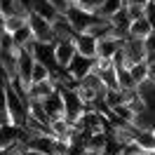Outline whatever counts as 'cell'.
<instances>
[{
    "label": "cell",
    "mask_w": 155,
    "mask_h": 155,
    "mask_svg": "<svg viewBox=\"0 0 155 155\" xmlns=\"http://www.w3.org/2000/svg\"><path fill=\"white\" fill-rule=\"evenodd\" d=\"M122 54H125V61H127V68L132 64H139L146 59V52H143V40H132L127 38L122 42Z\"/></svg>",
    "instance_id": "8"
},
{
    "label": "cell",
    "mask_w": 155,
    "mask_h": 155,
    "mask_svg": "<svg viewBox=\"0 0 155 155\" xmlns=\"http://www.w3.org/2000/svg\"><path fill=\"white\" fill-rule=\"evenodd\" d=\"M150 33H153V28H150L148 19H146V17H139V19H134L132 24H129V28H127V38H132V40H146Z\"/></svg>",
    "instance_id": "15"
},
{
    "label": "cell",
    "mask_w": 155,
    "mask_h": 155,
    "mask_svg": "<svg viewBox=\"0 0 155 155\" xmlns=\"http://www.w3.org/2000/svg\"><path fill=\"white\" fill-rule=\"evenodd\" d=\"M59 94H61V101H64V120L75 125L85 113V104L78 99L75 89H59Z\"/></svg>",
    "instance_id": "3"
},
{
    "label": "cell",
    "mask_w": 155,
    "mask_h": 155,
    "mask_svg": "<svg viewBox=\"0 0 155 155\" xmlns=\"http://www.w3.org/2000/svg\"><path fill=\"white\" fill-rule=\"evenodd\" d=\"M42 104V108L47 110V115H49V122L52 120H59V117H64V101H61V94H59V89L57 92H52L45 101H40Z\"/></svg>",
    "instance_id": "14"
},
{
    "label": "cell",
    "mask_w": 155,
    "mask_h": 155,
    "mask_svg": "<svg viewBox=\"0 0 155 155\" xmlns=\"http://www.w3.org/2000/svg\"><path fill=\"white\" fill-rule=\"evenodd\" d=\"M52 92H57V85H54L52 78L42 80V82H31L28 89H26V101H45Z\"/></svg>",
    "instance_id": "6"
},
{
    "label": "cell",
    "mask_w": 155,
    "mask_h": 155,
    "mask_svg": "<svg viewBox=\"0 0 155 155\" xmlns=\"http://www.w3.org/2000/svg\"><path fill=\"white\" fill-rule=\"evenodd\" d=\"M52 148H54V136H28V141L24 143V150L42 155H52Z\"/></svg>",
    "instance_id": "11"
},
{
    "label": "cell",
    "mask_w": 155,
    "mask_h": 155,
    "mask_svg": "<svg viewBox=\"0 0 155 155\" xmlns=\"http://www.w3.org/2000/svg\"><path fill=\"white\" fill-rule=\"evenodd\" d=\"M73 57H75V45H73V40L54 42V61H57L59 68H66Z\"/></svg>",
    "instance_id": "10"
},
{
    "label": "cell",
    "mask_w": 155,
    "mask_h": 155,
    "mask_svg": "<svg viewBox=\"0 0 155 155\" xmlns=\"http://www.w3.org/2000/svg\"><path fill=\"white\" fill-rule=\"evenodd\" d=\"M150 155H155V150H153V153H150Z\"/></svg>",
    "instance_id": "30"
},
{
    "label": "cell",
    "mask_w": 155,
    "mask_h": 155,
    "mask_svg": "<svg viewBox=\"0 0 155 155\" xmlns=\"http://www.w3.org/2000/svg\"><path fill=\"white\" fill-rule=\"evenodd\" d=\"M66 19H68V24L73 26L75 33H85L94 21H99V17L92 14V12H82V10H78V7H71L68 14H66Z\"/></svg>",
    "instance_id": "5"
},
{
    "label": "cell",
    "mask_w": 155,
    "mask_h": 155,
    "mask_svg": "<svg viewBox=\"0 0 155 155\" xmlns=\"http://www.w3.org/2000/svg\"><path fill=\"white\" fill-rule=\"evenodd\" d=\"M5 87V101H7V113H10V125L12 127H24L26 117H28V101L19 97L12 85H2Z\"/></svg>",
    "instance_id": "1"
},
{
    "label": "cell",
    "mask_w": 155,
    "mask_h": 155,
    "mask_svg": "<svg viewBox=\"0 0 155 155\" xmlns=\"http://www.w3.org/2000/svg\"><path fill=\"white\" fill-rule=\"evenodd\" d=\"M49 71L45 66H42V64H38V61H35V64H33V71H31V82H42V80H49Z\"/></svg>",
    "instance_id": "25"
},
{
    "label": "cell",
    "mask_w": 155,
    "mask_h": 155,
    "mask_svg": "<svg viewBox=\"0 0 155 155\" xmlns=\"http://www.w3.org/2000/svg\"><path fill=\"white\" fill-rule=\"evenodd\" d=\"M134 143L139 146L141 150H146V153H153V150H155V129H146V132L136 129Z\"/></svg>",
    "instance_id": "17"
},
{
    "label": "cell",
    "mask_w": 155,
    "mask_h": 155,
    "mask_svg": "<svg viewBox=\"0 0 155 155\" xmlns=\"http://www.w3.org/2000/svg\"><path fill=\"white\" fill-rule=\"evenodd\" d=\"M80 85H85V87L94 89L97 94H104V92H106V89H104V82H101V78H99V73H94V71H89L87 75L80 80Z\"/></svg>",
    "instance_id": "22"
},
{
    "label": "cell",
    "mask_w": 155,
    "mask_h": 155,
    "mask_svg": "<svg viewBox=\"0 0 155 155\" xmlns=\"http://www.w3.org/2000/svg\"><path fill=\"white\" fill-rule=\"evenodd\" d=\"M10 38H12V45H14L17 49H28L31 42H33V33H31L28 24H24L19 31H14V33H12Z\"/></svg>",
    "instance_id": "16"
},
{
    "label": "cell",
    "mask_w": 155,
    "mask_h": 155,
    "mask_svg": "<svg viewBox=\"0 0 155 155\" xmlns=\"http://www.w3.org/2000/svg\"><path fill=\"white\" fill-rule=\"evenodd\" d=\"M47 2H49V7L57 12L59 17H66L68 10L73 7V0H47Z\"/></svg>",
    "instance_id": "26"
},
{
    "label": "cell",
    "mask_w": 155,
    "mask_h": 155,
    "mask_svg": "<svg viewBox=\"0 0 155 155\" xmlns=\"http://www.w3.org/2000/svg\"><path fill=\"white\" fill-rule=\"evenodd\" d=\"M24 24H26V17H24V14H12V17H7V19L0 21V28L5 31L7 35H12V33H14V31H19Z\"/></svg>",
    "instance_id": "19"
},
{
    "label": "cell",
    "mask_w": 155,
    "mask_h": 155,
    "mask_svg": "<svg viewBox=\"0 0 155 155\" xmlns=\"http://www.w3.org/2000/svg\"><path fill=\"white\" fill-rule=\"evenodd\" d=\"M78 155H101V153H94V150H87V148H85V150H80Z\"/></svg>",
    "instance_id": "29"
},
{
    "label": "cell",
    "mask_w": 155,
    "mask_h": 155,
    "mask_svg": "<svg viewBox=\"0 0 155 155\" xmlns=\"http://www.w3.org/2000/svg\"><path fill=\"white\" fill-rule=\"evenodd\" d=\"M127 71H129V75H132V80H134L136 87H139L141 82H146V80H148V64H146V61L132 64V66L127 68Z\"/></svg>",
    "instance_id": "20"
},
{
    "label": "cell",
    "mask_w": 155,
    "mask_h": 155,
    "mask_svg": "<svg viewBox=\"0 0 155 155\" xmlns=\"http://www.w3.org/2000/svg\"><path fill=\"white\" fill-rule=\"evenodd\" d=\"M99 78H101V82H104V89H117V73L115 68H104L101 73H99Z\"/></svg>",
    "instance_id": "23"
},
{
    "label": "cell",
    "mask_w": 155,
    "mask_h": 155,
    "mask_svg": "<svg viewBox=\"0 0 155 155\" xmlns=\"http://www.w3.org/2000/svg\"><path fill=\"white\" fill-rule=\"evenodd\" d=\"M73 45H75V54L85 59H97V40L87 35V33H78L73 38Z\"/></svg>",
    "instance_id": "9"
},
{
    "label": "cell",
    "mask_w": 155,
    "mask_h": 155,
    "mask_svg": "<svg viewBox=\"0 0 155 155\" xmlns=\"http://www.w3.org/2000/svg\"><path fill=\"white\" fill-rule=\"evenodd\" d=\"M92 68H94V59H85V57H80V54H75V57L71 59V64L66 66V73L73 78L75 82H80Z\"/></svg>",
    "instance_id": "7"
},
{
    "label": "cell",
    "mask_w": 155,
    "mask_h": 155,
    "mask_svg": "<svg viewBox=\"0 0 155 155\" xmlns=\"http://www.w3.org/2000/svg\"><path fill=\"white\" fill-rule=\"evenodd\" d=\"M120 10H122V0H101L94 14H97L99 19H106L108 21L113 14H117Z\"/></svg>",
    "instance_id": "18"
},
{
    "label": "cell",
    "mask_w": 155,
    "mask_h": 155,
    "mask_svg": "<svg viewBox=\"0 0 155 155\" xmlns=\"http://www.w3.org/2000/svg\"><path fill=\"white\" fill-rule=\"evenodd\" d=\"M150 0H122V7H148Z\"/></svg>",
    "instance_id": "27"
},
{
    "label": "cell",
    "mask_w": 155,
    "mask_h": 155,
    "mask_svg": "<svg viewBox=\"0 0 155 155\" xmlns=\"http://www.w3.org/2000/svg\"><path fill=\"white\" fill-rule=\"evenodd\" d=\"M143 52H146V64H155V33H150L143 40Z\"/></svg>",
    "instance_id": "24"
},
{
    "label": "cell",
    "mask_w": 155,
    "mask_h": 155,
    "mask_svg": "<svg viewBox=\"0 0 155 155\" xmlns=\"http://www.w3.org/2000/svg\"><path fill=\"white\" fill-rule=\"evenodd\" d=\"M28 52L33 54V59L42 64V66L49 71V75H57L61 68L57 66V61H54V42H31Z\"/></svg>",
    "instance_id": "2"
},
{
    "label": "cell",
    "mask_w": 155,
    "mask_h": 155,
    "mask_svg": "<svg viewBox=\"0 0 155 155\" xmlns=\"http://www.w3.org/2000/svg\"><path fill=\"white\" fill-rule=\"evenodd\" d=\"M153 5H155V0H153Z\"/></svg>",
    "instance_id": "31"
},
{
    "label": "cell",
    "mask_w": 155,
    "mask_h": 155,
    "mask_svg": "<svg viewBox=\"0 0 155 155\" xmlns=\"http://www.w3.org/2000/svg\"><path fill=\"white\" fill-rule=\"evenodd\" d=\"M52 35H54V42H61V40H73L78 33L73 31L66 17H57L52 21Z\"/></svg>",
    "instance_id": "13"
},
{
    "label": "cell",
    "mask_w": 155,
    "mask_h": 155,
    "mask_svg": "<svg viewBox=\"0 0 155 155\" xmlns=\"http://www.w3.org/2000/svg\"><path fill=\"white\" fill-rule=\"evenodd\" d=\"M26 24H28L31 33H33V42H54V35H52V24L45 21L42 17L33 14L31 12L26 17Z\"/></svg>",
    "instance_id": "4"
},
{
    "label": "cell",
    "mask_w": 155,
    "mask_h": 155,
    "mask_svg": "<svg viewBox=\"0 0 155 155\" xmlns=\"http://www.w3.org/2000/svg\"><path fill=\"white\" fill-rule=\"evenodd\" d=\"M120 47H122V40H117V38H101V40H97V59L110 61Z\"/></svg>",
    "instance_id": "12"
},
{
    "label": "cell",
    "mask_w": 155,
    "mask_h": 155,
    "mask_svg": "<svg viewBox=\"0 0 155 155\" xmlns=\"http://www.w3.org/2000/svg\"><path fill=\"white\" fill-rule=\"evenodd\" d=\"M28 115L33 117V120L42 122V125H49V115H47V110L42 108L40 101H28Z\"/></svg>",
    "instance_id": "21"
},
{
    "label": "cell",
    "mask_w": 155,
    "mask_h": 155,
    "mask_svg": "<svg viewBox=\"0 0 155 155\" xmlns=\"http://www.w3.org/2000/svg\"><path fill=\"white\" fill-rule=\"evenodd\" d=\"M148 82L155 85V64H148Z\"/></svg>",
    "instance_id": "28"
}]
</instances>
